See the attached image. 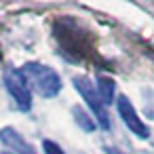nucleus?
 <instances>
[{
  "label": "nucleus",
  "mask_w": 154,
  "mask_h": 154,
  "mask_svg": "<svg viewBox=\"0 0 154 154\" xmlns=\"http://www.w3.org/2000/svg\"><path fill=\"white\" fill-rule=\"evenodd\" d=\"M21 74L28 80V85H32V89L42 97H55L63 87L59 74L51 66H45V63H38V61L26 63L21 68Z\"/></svg>",
  "instance_id": "nucleus-1"
},
{
  "label": "nucleus",
  "mask_w": 154,
  "mask_h": 154,
  "mask_svg": "<svg viewBox=\"0 0 154 154\" xmlns=\"http://www.w3.org/2000/svg\"><path fill=\"white\" fill-rule=\"evenodd\" d=\"M72 82H74V89L78 91V95L82 97V101H85V103L89 106V110L93 112L97 127H101V129H110V114H108V106L103 103V99H101V95H99L97 87H95L89 78H85V76H76Z\"/></svg>",
  "instance_id": "nucleus-2"
},
{
  "label": "nucleus",
  "mask_w": 154,
  "mask_h": 154,
  "mask_svg": "<svg viewBox=\"0 0 154 154\" xmlns=\"http://www.w3.org/2000/svg\"><path fill=\"white\" fill-rule=\"evenodd\" d=\"M2 82H5V87H7V91H9L13 103H15L21 112L32 110V91H30V85H28V80L23 78L21 70H15V68L5 70Z\"/></svg>",
  "instance_id": "nucleus-3"
},
{
  "label": "nucleus",
  "mask_w": 154,
  "mask_h": 154,
  "mask_svg": "<svg viewBox=\"0 0 154 154\" xmlns=\"http://www.w3.org/2000/svg\"><path fill=\"white\" fill-rule=\"evenodd\" d=\"M114 103H116L118 116H120V120L125 122V127H127L133 135H137L139 139H148V137H150V129H148V125L139 118V114H137V110L133 108V103H131L125 95H118Z\"/></svg>",
  "instance_id": "nucleus-4"
},
{
  "label": "nucleus",
  "mask_w": 154,
  "mask_h": 154,
  "mask_svg": "<svg viewBox=\"0 0 154 154\" xmlns=\"http://www.w3.org/2000/svg\"><path fill=\"white\" fill-rule=\"evenodd\" d=\"M0 141L11 150V154H36L34 146L19 131H15L13 127H2L0 129Z\"/></svg>",
  "instance_id": "nucleus-5"
},
{
  "label": "nucleus",
  "mask_w": 154,
  "mask_h": 154,
  "mask_svg": "<svg viewBox=\"0 0 154 154\" xmlns=\"http://www.w3.org/2000/svg\"><path fill=\"white\" fill-rule=\"evenodd\" d=\"M95 87H97V91H99V95H101V99H103L106 106H110V103L116 101V82H114V78L99 74Z\"/></svg>",
  "instance_id": "nucleus-6"
},
{
  "label": "nucleus",
  "mask_w": 154,
  "mask_h": 154,
  "mask_svg": "<svg viewBox=\"0 0 154 154\" xmlns=\"http://www.w3.org/2000/svg\"><path fill=\"white\" fill-rule=\"evenodd\" d=\"M72 114H74V118H76V125L78 127H82V131H87V133H91V131H95L97 129V122H95V118H91L87 112H82V108H72Z\"/></svg>",
  "instance_id": "nucleus-7"
},
{
  "label": "nucleus",
  "mask_w": 154,
  "mask_h": 154,
  "mask_svg": "<svg viewBox=\"0 0 154 154\" xmlns=\"http://www.w3.org/2000/svg\"><path fill=\"white\" fill-rule=\"evenodd\" d=\"M42 150H45V154H66L63 148L53 139H42Z\"/></svg>",
  "instance_id": "nucleus-8"
},
{
  "label": "nucleus",
  "mask_w": 154,
  "mask_h": 154,
  "mask_svg": "<svg viewBox=\"0 0 154 154\" xmlns=\"http://www.w3.org/2000/svg\"><path fill=\"white\" fill-rule=\"evenodd\" d=\"M106 154H122V152L116 150V148H112V146H108V148H106Z\"/></svg>",
  "instance_id": "nucleus-9"
}]
</instances>
